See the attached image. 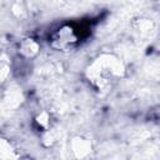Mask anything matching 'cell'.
Instances as JSON below:
<instances>
[{
  "instance_id": "6",
  "label": "cell",
  "mask_w": 160,
  "mask_h": 160,
  "mask_svg": "<svg viewBox=\"0 0 160 160\" xmlns=\"http://www.w3.org/2000/svg\"><path fill=\"white\" fill-rule=\"evenodd\" d=\"M20 158V154L18 152L14 144L6 139L0 136V159L1 160H12Z\"/></svg>"
},
{
  "instance_id": "10",
  "label": "cell",
  "mask_w": 160,
  "mask_h": 160,
  "mask_svg": "<svg viewBox=\"0 0 160 160\" xmlns=\"http://www.w3.org/2000/svg\"><path fill=\"white\" fill-rule=\"evenodd\" d=\"M9 72H10V68L6 62H0V84H2L8 76H9Z\"/></svg>"
},
{
  "instance_id": "4",
  "label": "cell",
  "mask_w": 160,
  "mask_h": 160,
  "mask_svg": "<svg viewBox=\"0 0 160 160\" xmlns=\"http://www.w3.org/2000/svg\"><path fill=\"white\" fill-rule=\"evenodd\" d=\"M40 44L34 38H24L18 46L19 55L25 60H32L40 54Z\"/></svg>"
},
{
  "instance_id": "5",
  "label": "cell",
  "mask_w": 160,
  "mask_h": 160,
  "mask_svg": "<svg viewBox=\"0 0 160 160\" xmlns=\"http://www.w3.org/2000/svg\"><path fill=\"white\" fill-rule=\"evenodd\" d=\"M70 150L75 158L85 159L92 152L91 141L84 136H74L70 141Z\"/></svg>"
},
{
  "instance_id": "7",
  "label": "cell",
  "mask_w": 160,
  "mask_h": 160,
  "mask_svg": "<svg viewBox=\"0 0 160 160\" xmlns=\"http://www.w3.org/2000/svg\"><path fill=\"white\" fill-rule=\"evenodd\" d=\"M154 22L149 19L145 18H140L135 21V29L141 34V35H150L154 31Z\"/></svg>"
},
{
  "instance_id": "3",
  "label": "cell",
  "mask_w": 160,
  "mask_h": 160,
  "mask_svg": "<svg viewBox=\"0 0 160 160\" xmlns=\"http://www.w3.org/2000/svg\"><path fill=\"white\" fill-rule=\"evenodd\" d=\"M22 101H24L22 91L15 84L9 85L6 88V90L2 92V104L9 110H14V109L19 108L22 104Z\"/></svg>"
},
{
  "instance_id": "2",
  "label": "cell",
  "mask_w": 160,
  "mask_h": 160,
  "mask_svg": "<svg viewBox=\"0 0 160 160\" xmlns=\"http://www.w3.org/2000/svg\"><path fill=\"white\" fill-rule=\"evenodd\" d=\"M79 41V36L75 29L69 25H61L58 30H55L50 38V45L52 49L58 51H68L76 45Z\"/></svg>"
},
{
  "instance_id": "8",
  "label": "cell",
  "mask_w": 160,
  "mask_h": 160,
  "mask_svg": "<svg viewBox=\"0 0 160 160\" xmlns=\"http://www.w3.org/2000/svg\"><path fill=\"white\" fill-rule=\"evenodd\" d=\"M34 122H35V125H36L38 129H40L41 131H44V130H46V129H49L51 126V116H50V114L48 111L44 110V111L39 112L35 116Z\"/></svg>"
},
{
  "instance_id": "9",
  "label": "cell",
  "mask_w": 160,
  "mask_h": 160,
  "mask_svg": "<svg viewBox=\"0 0 160 160\" xmlns=\"http://www.w3.org/2000/svg\"><path fill=\"white\" fill-rule=\"evenodd\" d=\"M56 141V132L52 129V126H50L49 129L41 131V142L45 148H50L55 144Z\"/></svg>"
},
{
  "instance_id": "1",
  "label": "cell",
  "mask_w": 160,
  "mask_h": 160,
  "mask_svg": "<svg viewBox=\"0 0 160 160\" xmlns=\"http://www.w3.org/2000/svg\"><path fill=\"white\" fill-rule=\"evenodd\" d=\"M125 74V65L111 52L98 55L86 68L85 75L96 90H104L119 81Z\"/></svg>"
}]
</instances>
